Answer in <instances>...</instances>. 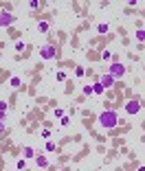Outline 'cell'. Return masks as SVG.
<instances>
[{
    "mask_svg": "<svg viewBox=\"0 0 145 171\" xmlns=\"http://www.w3.org/2000/svg\"><path fill=\"white\" fill-rule=\"evenodd\" d=\"M99 127L103 129H114L116 125H119V114H116L114 110H103L101 114H99Z\"/></svg>",
    "mask_w": 145,
    "mask_h": 171,
    "instance_id": "1",
    "label": "cell"
},
{
    "mask_svg": "<svg viewBox=\"0 0 145 171\" xmlns=\"http://www.w3.org/2000/svg\"><path fill=\"white\" fill-rule=\"evenodd\" d=\"M40 57H42V59H55V57H57V49L53 44H44L40 49Z\"/></svg>",
    "mask_w": 145,
    "mask_h": 171,
    "instance_id": "2",
    "label": "cell"
},
{
    "mask_svg": "<svg viewBox=\"0 0 145 171\" xmlns=\"http://www.w3.org/2000/svg\"><path fill=\"white\" fill-rule=\"evenodd\" d=\"M108 75H112L114 79H119V77L125 75V66L119 64V62H114V64H110V68H108Z\"/></svg>",
    "mask_w": 145,
    "mask_h": 171,
    "instance_id": "3",
    "label": "cell"
},
{
    "mask_svg": "<svg viewBox=\"0 0 145 171\" xmlns=\"http://www.w3.org/2000/svg\"><path fill=\"white\" fill-rule=\"evenodd\" d=\"M15 22V15H11L9 11H0V26H11Z\"/></svg>",
    "mask_w": 145,
    "mask_h": 171,
    "instance_id": "4",
    "label": "cell"
},
{
    "mask_svg": "<svg viewBox=\"0 0 145 171\" xmlns=\"http://www.w3.org/2000/svg\"><path fill=\"white\" fill-rule=\"evenodd\" d=\"M141 112V103L139 101H128L125 103V114H139Z\"/></svg>",
    "mask_w": 145,
    "mask_h": 171,
    "instance_id": "5",
    "label": "cell"
},
{
    "mask_svg": "<svg viewBox=\"0 0 145 171\" xmlns=\"http://www.w3.org/2000/svg\"><path fill=\"white\" fill-rule=\"evenodd\" d=\"M99 83H101L103 88L108 90V88H110V86H114V77H112V75H108V72H103L101 77H99Z\"/></svg>",
    "mask_w": 145,
    "mask_h": 171,
    "instance_id": "6",
    "label": "cell"
},
{
    "mask_svg": "<svg viewBox=\"0 0 145 171\" xmlns=\"http://www.w3.org/2000/svg\"><path fill=\"white\" fill-rule=\"evenodd\" d=\"M35 165L42 167V169H46V167H49V158L42 156V154H38V156H35Z\"/></svg>",
    "mask_w": 145,
    "mask_h": 171,
    "instance_id": "7",
    "label": "cell"
},
{
    "mask_svg": "<svg viewBox=\"0 0 145 171\" xmlns=\"http://www.w3.org/2000/svg\"><path fill=\"white\" fill-rule=\"evenodd\" d=\"M35 156V151H33V147H24L22 149V158L26 160V158H33Z\"/></svg>",
    "mask_w": 145,
    "mask_h": 171,
    "instance_id": "8",
    "label": "cell"
},
{
    "mask_svg": "<svg viewBox=\"0 0 145 171\" xmlns=\"http://www.w3.org/2000/svg\"><path fill=\"white\" fill-rule=\"evenodd\" d=\"M38 29H40V33H49V29H51V24H49L46 20H42V22H38Z\"/></svg>",
    "mask_w": 145,
    "mask_h": 171,
    "instance_id": "9",
    "label": "cell"
},
{
    "mask_svg": "<svg viewBox=\"0 0 145 171\" xmlns=\"http://www.w3.org/2000/svg\"><path fill=\"white\" fill-rule=\"evenodd\" d=\"M103 92H106V88H103V86L97 81V83L93 86V94H103Z\"/></svg>",
    "mask_w": 145,
    "mask_h": 171,
    "instance_id": "10",
    "label": "cell"
},
{
    "mask_svg": "<svg viewBox=\"0 0 145 171\" xmlns=\"http://www.w3.org/2000/svg\"><path fill=\"white\" fill-rule=\"evenodd\" d=\"M9 86H11V88H20V86H22L20 77H11V79H9Z\"/></svg>",
    "mask_w": 145,
    "mask_h": 171,
    "instance_id": "11",
    "label": "cell"
},
{
    "mask_svg": "<svg viewBox=\"0 0 145 171\" xmlns=\"http://www.w3.org/2000/svg\"><path fill=\"white\" fill-rule=\"evenodd\" d=\"M24 167H26V160H24V158H18L15 169H18V171H24Z\"/></svg>",
    "mask_w": 145,
    "mask_h": 171,
    "instance_id": "12",
    "label": "cell"
},
{
    "mask_svg": "<svg viewBox=\"0 0 145 171\" xmlns=\"http://www.w3.org/2000/svg\"><path fill=\"white\" fill-rule=\"evenodd\" d=\"M101 59H103V62H110V59H112V53H110V51H103V53H101Z\"/></svg>",
    "mask_w": 145,
    "mask_h": 171,
    "instance_id": "13",
    "label": "cell"
},
{
    "mask_svg": "<svg viewBox=\"0 0 145 171\" xmlns=\"http://www.w3.org/2000/svg\"><path fill=\"white\" fill-rule=\"evenodd\" d=\"M137 40L139 42H145V31H143V29H139V31H137Z\"/></svg>",
    "mask_w": 145,
    "mask_h": 171,
    "instance_id": "14",
    "label": "cell"
},
{
    "mask_svg": "<svg viewBox=\"0 0 145 171\" xmlns=\"http://www.w3.org/2000/svg\"><path fill=\"white\" fill-rule=\"evenodd\" d=\"M15 51H18V53H22V51H24V42H22V40H18V42H15Z\"/></svg>",
    "mask_w": 145,
    "mask_h": 171,
    "instance_id": "15",
    "label": "cell"
},
{
    "mask_svg": "<svg viewBox=\"0 0 145 171\" xmlns=\"http://www.w3.org/2000/svg\"><path fill=\"white\" fill-rule=\"evenodd\" d=\"M97 31H99V33H108V24H99Z\"/></svg>",
    "mask_w": 145,
    "mask_h": 171,
    "instance_id": "16",
    "label": "cell"
},
{
    "mask_svg": "<svg viewBox=\"0 0 145 171\" xmlns=\"http://www.w3.org/2000/svg\"><path fill=\"white\" fill-rule=\"evenodd\" d=\"M46 151H55V142H53V140L46 142Z\"/></svg>",
    "mask_w": 145,
    "mask_h": 171,
    "instance_id": "17",
    "label": "cell"
},
{
    "mask_svg": "<svg viewBox=\"0 0 145 171\" xmlns=\"http://www.w3.org/2000/svg\"><path fill=\"white\" fill-rule=\"evenodd\" d=\"M84 94H86V97H90V94H93V86H86V88H84Z\"/></svg>",
    "mask_w": 145,
    "mask_h": 171,
    "instance_id": "18",
    "label": "cell"
},
{
    "mask_svg": "<svg viewBox=\"0 0 145 171\" xmlns=\"http://www.w3.org/2000/svg\"><path fill=\"white\" fill-rule=\"evenodd\" d=\"M68 123H70V119H68V116H62V121H59V125H68Z\"/></svg>",
    "mask_w": 145,
    "mask_h": 171,
    "instance_id": "19",
    "label": "cell"
},
{
    "mask_svg": "<svg viewBox=\"0 0 145 171\" xmlns=\"http://www.w3.org/2000/svg\"><path fill=\"white\" fill-rule=\"evenodd\" d=\"M75 75H77V77H84L86 70H84V68H77V70H75Z\"/></svg>",
    "mask_w": 145,
    "mask_h": 171,
    "instance_id": "20",
    "label": "cell"
},
{
    "mask_svg": "<svg viewBox=\"0 0 145 171\" xmlns=\"http://www.w3.org/2000/svg\"><path fill=\"white\" fill-rule=\"evenodd\" d=\"M55 77H57V81H64V79H66V75H64V72H57Z\"/></svg>",
    "mask_w": 145,
    "mask_h": 171,
    "instance_id": "21",
    "label": "cell"
},
{
    "mask_svg": "<svg viewBox=\"0 0 145 171\" xmlns=\"http://www.w3.org/2000/svg\"><path fill=\"white\" fill-rule=\"evenodd\" d=\"M0 112H7V103L5 101H0Z\"/></svg>",
    "mask_w": 145,
    "mask_h": 171,
    "instance_id": "22",
    "label": "cell"
},
{
    "mask_svg": "<svg viewBox=\"0 0 145 171\" xmlns=\"http://www.w3.org/2000/svg\"><path fill=\"white\" fill-rule=\"evenodd\" d=\"M7 121V116H5V112H0V123H5Z\"/></svg>",
    "mask_w": 145,
    "mask_h": 171,
    "instance_id": "23",
    "label": "cell"
},
{
    "mask_svg": "<svg viewBox=\"0 0 145 171\" xmlns=\"http://www.w3.org/2000/svg\"><path fill=\"white\" fill-rule=\"evenodd\" d=\"M2 132H5V123H0V134H2Z\"/></svg>",
    "mask_w": 145,
    "mask_h": 171,
    "instance_id": "24",
    "label": "cell"
},
{
    "mask_svg": "<svg viewBox=\"0 0 145 171\" xmlns=\"http://www.w3.org/2000/svg\"><path fill=\"white\" fill-rule=\"evenodd\" d=\"M139 171H145V167H139Z\"/></svg>",
    "mask_w": 145,
    "mask_h": 171,
    "instance_id": "25",
    "label": "cell"
}]
</instances>
